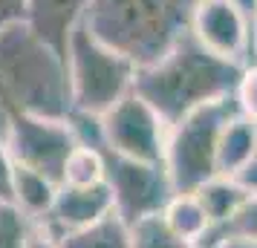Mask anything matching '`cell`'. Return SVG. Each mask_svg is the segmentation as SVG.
I'll use <instances>...</instances> for the list:
<instances>
[{"mask_svg": "<svg viewBox=\"0 0 257 248\" xmlns=\"http://www.w3.org/2000/svg\"><path fill=\"white\" fill-rule=\"evenodd\" d=\"M67 67H70L72 110L90 116H104L113 104H118L127 93H133L139 67L121 52L110 49L78 24L67 44Z\"/></svg>", "mask_w": 257, "mask_h": 248, "instance_id": "obj_4", "label": "cell"}, {"mask_svg": "<svg viewBox=\"0 0 257 248\" xmlns=\"http://www.w3.org/2000/svg\"><path fill=\"white\" fill-rule=\"evenodd\" d=\"M237 3H240V6H243L245 12L251 15V18L257 15V0H237Z\"/></svg>", "mask_w": 257, "mask_h": 248, "instance_id": "obj_28", "label": "cell"}, {"mask_svg": "<svg viewBox=\"0 0 257 248\" xmlns=\"http://www.w3.org/2000/svg\"><path fill=\"white\" fill-rule=\"evenodd\" d=\"M194 193H197V199L202 202V208L208 213L211 225H220L243 205L245 196H248L251 190L245 188V185H240L234 176H214V179H208L205 185H199Z\"/></svg>", "mask_w": 257, "mask_h": 248, "instance_id": "obj_15", "label": "cell"}, {"mask_svg": "<svg viewBox=\"0 0 257 248\" xmlns=\"http://www.w3.org/2000/svg\"><path fill=\"white\" fill-rule=\"evenodd\" d=\"M254 150H257V124H251L243 116H234L222 130L220 150H217V173L237 179L248 167Z\"/></svg>", "mask_w": 257, "mask_h": 248, "instance_id": "obj_12", "label": "cell"}, {"mask_svg": "<svg viewBox=\"0 0 257 248\" xmlns=\"http://www.w3.org/2000/svg\"><path fill=\"white\" fill-rule=\"evenodd\" d=\"M199 0H90L84 24L136 67H151L191 29Z\"/></svg>", "mask_w": 257, "mask_h": 248, "instance_id": "obj_3", "label": "cell"}, {"mask_svg": "<svg viewBox=\"0 0 257 248\" xmlns=\"http://www.w3.org/2000/svg\"><path fill=\"white\" fill-rule=\"evenodd\" d=\"M15 118V110L9 107V101H6V95H3V90H0V139L6 136V130H9V124H12Z\"/></svg>", "mask_w": 257, "mask_h": 248, "instance_id": "obj_26", "label": "cell"}, {"mask_svg": "<svg viewBox=\"0 0 257 248\" xmlns=\"http://www.w3.org/2000/svg\"><path fill=\"white\" fill-rule=\"evenodd\" d=\"M0 205H15V159L0 139Z\"/></svg>", "mask_w": 257, "mask_h": 248, "instance_id": "obj_22", "label": "cell"}, {"mask_svg": "<svg viewBox=\"0 0 257 248\" xmlns=\"http://www.w3.org/2000/svg\"><path fill=\"white\" fill-rule=\"evenodd\" d=\"M251 64H257V26H254V52H251Z\"/></svg>", "mask_w": 257, "mask_h": 248, "instance_id": "obj_29", "label": "cell"}, {"mask_svg": "<svg viewBox=\"0 0 257 248\" xmlns=\"http://www.w3.org/2000/svg\"><path fill=\"white\" fill-rule=\"evenodd\" d=\"M162 219L179 239L191 242L194 248L211 228V219L202 208V202L197 199V193H176L162 211Z\"/></svg>", "mask_w": 257, "mask_h": 248, "instance_id": "obj_14", "label": "cell"}, {"mask_svg": "<svg viewBox=\"0 0 257 248\" xmlns=\"http://www.w3.org/2000/svg\"><path fill=\"white\" fill-rule=\"evenodd\" d=\"M98 182H107V165L101 147L78 144L67 162L61 185H98Z\"/></svg>", "mask_w": 257, "mask_h": 248, "instance_id": "obj_18", "label": "cell"}, {"mask_svg": "<svg viewBox=\"0 0 257 248\" xmlns=\"http://www.w3.org/2000/svg\"><path fill=\"white\" fill-rule=\"evenodd\" d=\"M0 90L18 113L67 118L72 113L70 67L58 49L21 21L0 32Z\"/></svg>", "mask_w": 257, "mask_h": 248, "instance_id": "obj_2", "label": "cell"}, {"mask_svg": "<svg viewBox=\"0 0 257 248\" xmlns=\"http://www.w3.org/2000/svg\"><path fill=\"white\" fill-rule=\"evenodd\" d=\"M58 188L61 185H55L44 173L15 162V208H21L32 222H41L49 213L52 202L58 196Z\"/></svg>", "mask_w": 257, "mask_h": 248, "instance_id": "obj_13", "label": "cell"}, {"mask_svg": "<svg viewBox=\"0 0 257 248\" xmlns=\"http://www.w3.org/2000/svg\"><path fill=\"white\" fill-rule=\"evenodd\" d=\"M243 64L211 52L188 29L165 58L136 72L133 93L142 95L168 127H174L199 107L231 98L243 78Z\"/></svg>", "mask_w": 257, "mask_h": 248, "instance_id": "obj_1", "label": "cell"}, {"mask_svg": "<svg viewBox=\"0 0 257 248\" xmlns=\"http://www.w3.org/2000/svg\"><path fill=\"white\" fill-rule=\"evenodd\" d=\"M21 21H26V0H0V32Z\"/></svg>", "mask_w": 257, "mask_h": 248, "instance_id": "obj_23", "label": "cell"}, {"mask_svg": "<svg viewBox=\"0 0 257 248\" xmlns=\"http://www.w3.org/2000/svg\"><path fill=\"white\" fill-rule=\"evenodd\" d=\"M90 0H26V24L67 58L72 29L84 21Z\"/></svg>", "mask_w": 257, "mask_h": 248, "instance_id": "obj_11", "label": "cell"}, {"mask_svg": "<svg viewBox=\"0 0 257 248\" xmlns=\"http://www.w3.org/2000/svg\"><path fill=\"white\" fill-rule=\"evenodd\" d=\"M101 153L107 165V185L116 202V216L127 228L148 216H159L176 196L171 173L162 162H139L110 150L107 144H101Z\"/></svg>", "mask_w": 257, "mask_h": 248, "instance_id": "obj_6", "label": "cell"}, {"mask_svg": "<svg viewBox=\"0 0 257 248\" xmlns=\"http://www.w3.org/2000/svg\"><path fill=\"white\" fill-rule=\"evenodd\" d=\"M254 26H257V15H254Z\"/></svg>", "mask_w": 257, "mask_h": 248, "instance_id": "obj_30", "label": "cell"}, {"mask_svg": "<svg viewBox=\"0 0 257 248\" xmlns=\"http://www.w3.org/2000/svg\"><path fill=\"white\" fill-rule=\"evenodd\" d=\"M58 242L61 248H130V228L113 213L84 231L61 236Z\"/></svg>", "mask_w": 257, "mask_h": 248, "instance_id": "obj_17", "label": "cell"}, {"mask_svg": "<svg viewBox=\"0 0 257 248\" xmlns=\"http://www.w3.org/2000/svg\"><path fill=\"white\" fill-rule=\"evenodd\" d=\"M234 116H240L237 101L220 98L211 104L188 113L182 121L168 127V142H165V167L171 173L176 193H194L199 185L217 173V150L225 124Z\"/></svg>", "mask_w": 257, "mask_h": 248, "instance_id": "obj_5", "label": "cell"}, {"mask_svg": "<svg viewBox=\"0 0 257 248\" xmlns=\"http://www.w3.org/2000/svg\"><path fill=\"white\" fill-rule=\"evenodd\" d=\"M234 101H237L240 116L248 118L251 124H257V64H248L243 70V78L237 84Z\"/></svg>", "mask_w": 257, "mask_h": 248, "instance_id": "obj_21", "label": "cell"}, {"mask_svg": "<svg viewBox=\"0 0 257 248\" xmlns=\"http://www.w3.org/2000/svg\"><path fill=\"white\" fill-rule=\"evenodd\" d=\"M26 248H61L58 236H52L41 222H32V231L26 236Z\"/></svg>", "mask_w": 257, "mask_h": 248, "instance_id": "obj_24", "label": "cell"}, {"mask_svg": "<svg viewBox=\"0 0 257 248\" xmlns=\"http://www.w3.org/2000/svg\"><path fill=\"white\" fill-rule=\"evenodd\" d=\"M104 144L121 156L139 162H162L165 165V142L168 124L142 95L127 93L118 104H113L101 116Z\"/></svg>", "mask_w": 257, "mask_h": 248, "instance_id": "obj_8", "label": "cell"}, {"mask_svg": "<svg viewBox=\"0 0 257 248\" xmlns=\"http://www.w3.org/2000/svg\"><path fill=\"white\" fill-rule=\"evenodd\" d=\"M32 219L15 205H0V248H26Z\"/></svg>", "mask_w": 257, "mask_h": 248, "instance_id": "obj_20", "label": "cell"}, {"mask_svg": "<svg viewBox=\"0 0 257 248\" xmlns=\"http://www.w3.org/2000/svg\"><path fill=\"white\" fill-rule=\"evenodd\" d=\"M191 32L222 58L248 67L254 52V18L237 0H199Z\"/></svg>", "mask_w": 257, "mask_h": 248, "instance_id": "obj_9", "label": "cell"}, {"mask_svg": "<svg viewBox=\"0 0 257 248\" xmlns=\"http://www.w3.org/2000/svg\"><path fill=\"white\" fill-rule=\"evenodd\" d=\"M237 182H240V185H245L248 190H257V150H254V156H251L248 167H245L243 173L237 176Z\"/></svg>", "mask_w": 257, "mask_h": 248, "instance_id": "obj_25", "label": "cell"}, {"mask_svg": "<svg viewBox=\"0 0 257 248\" xmlns=\"http://www.w3.org/2000/svg\"><path fill=\"white\" fill-rule=\"evenodd\" d=\"M130 248H194L165 225L162 213L130 225Z\"/></svg>", "mask_w": 257, "mask_h": 248, "instance_id": "obj_19", "label": "cell"}, {"mask_svg": "<svg viewBox=\"0 0 257 248\" xmlns=\"http://www.w3.org/2000/svg\"><path fill=\"white\" fill-rule=\"evenodd\" d=\"M211 248H257V242L254 239H222V242H217Z\"/></svg>", "mask_w": 257, "mask_h": 248, "instance_id": "obj_27", "label": "cell"}, {"mask_svg": "<svg viewBox=\"0 0 257 248\" xmlns=\"http://www.w3.org/2000/svg\"><path fill=\"white\" fill-rule=\"evenodd\" d=\"M3 142L18 165L32 167L47 179H52L55 185H61L67 162H70L72 150L78 147V136L67 118L18 113L3 136Z\"/></svg>", "mask_w": 257, "mask_h": 248, "instance_id": "obj_7", "label": "cell"}, {"mask_svg": "<svg viewBox=\"0 0 257 248\" xmlns=\"http://www.w3.org/2000/svg\"><path fill=\"white\" fill-rule=\"evenodd\" d=\"M222 239H254L257 242V190H251L245 202L220 225H211L208 234L197 242V248H211Z\"/></svg>", "mask_w": 257, "mask_h": 248, "instance_id": "obj_16", "label": "cell"}, {"mask_svg": "<svg viewBox=\"0 0 257 248\" xmlns=\"http://www.w3.org/2000/svg\"><path fill=\"white\" fill-rule=\"evenodd\" d=\"M113 213H116V202H113V190H110L107 182H98V185H61L58 196L52 202L49 213L41 219V225L52 236L61 239V236L101 222Z\"/></svg>", "mask_w": 257, "mask_h": 248, "instance_id": "obj_10", "label": "cell"}]
</instances>
